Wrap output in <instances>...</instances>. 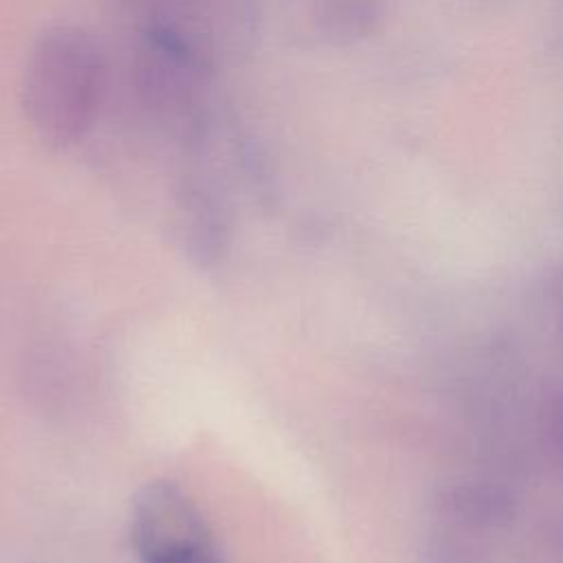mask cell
Wrapping results in <instances>:
<instances>
[{
    "label": "cell",
    "instance_id": "3",
    "mask_svg": "<svg viewBox=\"0 0 563 563\" xmlns=\"http://www.w3.org/2000/svg\"><path fill=\"white\" fill-rule=\"evenodd\" d=\"M429 506L438 523L477 534L508 528L519 512V499L506 484L479 477H460L438 486Z\"/></svg>",
    "mask_w": 563,
    "mask_h": 563
},
{
    "label": "cell",
    "instance_id": "2",
    "mask_svg": "<svg viewBox=\"0 0 563 563\" xmlns=\"http://www.w3.org/2000/svg\"><path fill=\"white\" fill-rule=\"evenodd\" d=\"M130 528L141 563H224L198 506L174 482L139 490Z\"/></svg>",
    "mask_w": 563,
    "mask_h": 563
},
{
    "label": "cell",
    "instance_id": "7",
    "mask_svg": "<svg viewBox=\"0 0 563 563\" xmlns=\"http://www.w3.org/2000/svg\"><path fill=\"white\" fill-rule=\"evenodd\" d=\"M559 336H561V343H563V317H561V321H559Z\"/></svg>",
    "mask_w": 563,
    "mask_h": 563
},
{
    "label": "cell",
    "instance_id": "1",
    "mask_svg": "<svg viewBox=\"0 0 563 563\" xmlns=\"http://www.w3.org/2000/svg\"><path fill=\"white\" fill-rule=\"evenodd\" d=\"M103 88V64L92 42L59 29L48 33L33 57L29 108L42 134L53 143H70L90 125Z\"/></svg>",
    "mask_w": 563,
    "mask_h": 563
},
{
    "label": "cell",
    "instance_id": "6",
    "mask_svg": "<svg viewBox=\"0 0 563 563\" xmlns=\"http://www.w3.org/2000/svg\"><path fill=\"white\" fill-rule=\"evenodd\" d=\"M537 424L548 460L563 473V383L552 385L541 396Z\"/></svg>",
    "mask_w": 563,
    "mask_h": 563
},
{
    "label": "cell",
    "instance_id": "4",
    "mask_svg": "<svg viewBox=\"0 0 563 563\" xmlns=\"http://www.w3.org/2000/svg\"><path fill=\"white\" fill-rule=\"evenodd\" d=\"M183 240L200 266L218 264L231 240V218L224 202L205 185H185L178 198Z\"/></svg>",
    "mask_w": 563,
    "mask_h": 563
},
{
    "label": "cell",
    "instance_id": "5",
    "mask_svg": "<svg viewBox=\"0 0 563 563\" xmlns=\"http://www.w3.org/2000/svg\"><path fill=\"white\" fill-rule=\"evenodd\" d=\"M490 550L484 534L438 523L420 541V563H488Z\"/></svg>",
    "mask_w": 563,
    "mask_h": 563
}]
</instances>
